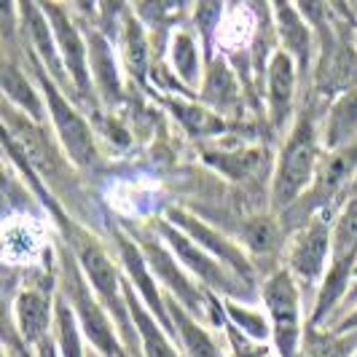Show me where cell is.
<instances>
[{
  "label": "cell",
  "mask_w": 357,
  "mask_h": 357,
  "mask_svg": "<svg viewBox=\"0 0 357 357\" xmlns=\"http://www.w3.org/2000/svg\"><path fill=\"white\" fill-rule=\"evenodd\" d=\"M3 140L17 145V151L33 167L40 183L52 191L54 199L62 202V207H68L70 213H78V204L84 202L78 169L65 156V151L56 143L52 129L30 121L11 105H3Z\"/></svg>",
  "instance_id": "6da1fadb"
},
{
  "label": "cell",
  "mask_w": 357,
  "mask_h": 357,
  "mask_svg": "<svg viewBox=\"0 0 357 357\" xmlns=\"http://www.w3.org/2000/svg\"><path fill=\"white\" fill-rule=\"evenodd\" d=\"M325 145H322L320 126L314 116L304 110L298 113L296 124L287 129L274 156V175L268 183L271 210L290 213L301 199L312 191L314 180L320 175Z\"/></svg>",
  "instance_id": "7a4b0ae2"
},
{
  "label": "cell",
  "mask_w": 357,
  "mask_h": 357,
  "mask_svg": "<svg viewBox=\"0 0 357 357\" xmlns=\"http://www.w3.org/2000/svg\"><path fill=\"white\" fill-rule=\"evenodd\" d=\"M62 231H65V239H68V250L78 261V266L84 271L89 287L94 290V296L100 298V304L105 306L107 314L113 317L124 344L126 347H137L132 314H129V306H126L124 271L119 266V258H113L105 245L86 226L75 223L70 218L62 223Z\"/></svg>",
  "instance_id": "3957f363"
},
{
  "label": "cell",
  "mask_w": 357,
  "mask_h": 357,
  "mask_svg": "<svg viewBox=\"0 0 357 357\" xmlns=\"http://www.w3.org/2000/svg\"><path fill=\"white\" fill-rule=\"evenodd\" d=\"M258 298L271 325V347L280 357H301L309 331V301L285 266L271 268L261 280Z\"/></svg>",
  "instance_id": "277c9868"
},
{
  "label": "cell",
  "mask_w": 357,
  "mask_h": 357,
  "mask_svg": "<svg viewBox=\"0 0 357 357\" xmlns=\"http://www.w3.org/2000/svg\"><path fill=\"white\" fill-rule=\"evenodd\" d=\"M68 304H70L75 320L84 331V339L100 357H129L126 355V344L116 328L113 317L107 314V309L100 304V298L94 296L89 287L84 271L78 266V261L68 250L59 258V290H56Z\"/></svg>",
  "instance_id": "5b68a950"
},
{
  "label": "cell",
  "mask_w": 357,
  "mask_h": 357,
  "mask_svg": "<svg viewBox=\"0 0 357 357\" xmlns=\"http://www.w3.org/2000/svg\"><path fill=\"white\" fill-rule=\"evenodd\" d=\"M27 62H30V70L36 75L38 86L43 91V100H46V107H49V126H52L56 143L62 145L65 156L73 161V167L78 172H91L100 164V148H97V140H94L91 124L86 121V116L75 107V100H70L65 91L54 84L30 52H27Z\"/></svg>",
  "instance_id": "8992f818"
},
{
  "label": "cell",
  "mask_w": 357,
  "mask_h": 357,
  "mask_svg": "<svg viewBox=\"0 0 357 357\" xmlns=\"http://www.w3.org/2000/svg\"><path fill=\"white\" fill-rule=\"evenodd\" d=\"M153 231L159 234L161 242L172 250V255L180 261V266L185 268L204 290L215 293L218 298H234V301H248L250 304L258 296V287L239 280L220 261H215L210 252H204L197 242H191L180 229H175L164 215L153 218Z\"/></svg>",
  "instance_id": "52a82bcc"
},
{
  "label": "cell",
  "mask_w": 357,
  "mask_h": 357,
  "mask_svg": "<svg viewBox=\"0 0 357 357\" xmlns=\"http://www.w3.org/2000/svg\"><path fill=\"white\" fill-rule=\"evenodd\" d=\"M333 218L314 215L293 231L285 245V264L282 266L293 274V280L301 285L309 309L322 285V277L333 261V236H331Z\"/></svg>",
  "instance_id": "ba28073f"
},
{
  "label": "cell",
  "mask_w": 357,
  "mask_h": 357,
  "mask_svg": "<svg viewBox=\"0 0 357 357\" xmlns=\"http://www.w3.org/2000/svg\"><path fill=\"white\" fill-rule=\"evenodd\" d=\"M43 14L52 22L54 38H56V46L62 54V62L68 68L70 75V84L75 89L78 102H97V94L91 86V73H89V46H86V36H84V27L78 24V17L73 14L65 3H40Z\"/></svg>",
  "instance_id": "9c48e42d"
},
{
  "label": "cell",
  "mask_w": 357,
  "mask_h": 357,
  "mask_svg": "<svg viewBox=\"0 0 357 357\" xmlns=\"http://www.w3.org/2000/svg\"><path fill=\"white\" fill-rule=\"evenodd\" d=\"M164 218H167L175 229H180V231L185 234L191 242H197L202 250L210 252L215 261H220L229 271H234L239 280H245V282L252 287H261V285H255V280H258V266H255V261L245 252V248H242L236 239L226 236L220 229H215L213 223L202 220L199 215H191L188 210H183V207H169V210L164 213Z\"/></svg>",
  "instance_id": "30bf717a"
},
{
  "label": "cell",
  "mask_w": 357,
  "mask_h": 357,
  "mask_svg": "<svg viewBox=\"0 0 357 357\" xmlns=\"http://www.w3.org/2000/svg\"><path fill=\"white\" fill-rule=\"evenodd\" d=\"M113 242H116L119 266L124 271V280L129 282V287H132V290L140 296V301L156 314V320L172 333V320H169V312H167V296H164V290L159 287L153 271L148 266V258H145V252L140 250L137 239L129 231H124V229H119V231L113 234Z\"/></svg>",
  "instance_id": "8fae6325"
},
{
  "label": "cell",
  "mask_w": 357,
  "mask_h": 357,
  "mask_svg": "<svg viewBox=\"0 0 357 357\" xmlns=\"http://www.w3.org/2000/svg\"><path fill=\"white\" fill-rule=\"evenodd\" d=\"M298 84H301V73L296 68V62L282 49H277L271 54L266 73H264V91H266L268 124L271 129L282 132V137L298 119V113H296Z\"/></svg>",
  "instance_id": "7c38bea8"
},
{
  "label": "cell",
  "mask_w": 357,
  "mask_h": 357,
  "mask_svg": "<svg viewBox=\"0 0 357 357\" xmlns=\"http://www.w3.org/2000/svg\"><path fill=\"white\" fill-rule=\"evenodd\" d=\"M17 14H19V22H22V30H24V38H27V43H30V54L38 59V65L46 70V75H49L70 100L78 102L75 89H73V84H70V75H68V68H65L59 46H56V38H54L52 22L43 14L40 3H19Z\"/></svg>",
  "instance_id": "4fadbf2b"
},
{
  "label": "cell",
  "mask_w": 357,
  "mask_h": 357,
  "mask_svg": "<svg viewBox=\"0 0 357 357\" xmlns=\"http://www.w3.org/2000/svg\"><path fill=\"white\" fill-rule=\"evenodd\" d=\"M271 22H274V38H277V49L296 62V68L301 73L304 81L309 73L314 70V54H317V36L312 30V24L306 22L298 6L293 3H274L268 6Z\"/></svg>",
  "instance_id": "5bb4252c"
},
{
  "label": "cell",
  "mask_w": 357,
  "mask_h": 357,
  "mask_svg": "<svg viewBox=\"0 0 357 357\" xmlns=\"http://www.w3.org/2000/svg\"><path fill=\"white\" fill-rule=\"evenodd\" d=\"M86 36V46H89V73H91V86L97 100L107 107H119L126 100L124 89V68L119 65V54L113 52L110 38L91 22L84 30Z\"/></svg>",
  "instance_id": "9a60e30c"
},
{
  "label": "cell",
  "mask_w": 357,
  "mask_h": 357,
  "mask_svg": "<svg viewBox=\"0 0 357 357\" xmlns=\"http://www.w3.org/2000/svg\"><path fill=\"white\" fill-rule=\"evenodd\" d=\"M202 161L220 178L231 180L236 185H248L258 178H268L271 183V175H274L271 151L261 143L236 145V148H207L202 151Z\"/></svg>",
  "instance_id": "2e32d148"
},
{
  "label": "cell",
  "mask_w": 357,
  "mask_h": 357,
  "mask_svg": "<svg viewBox=\"0 0 357 357\" xmlns=\"http://www.w3.org/2000/svg\"><path fill=\"white\" fill-rule=\"evenodd\" d=\"M54 306H56V293L38 285L19 287L17 298L11 304V317L17 328L19 341L33 352L38 341L49 339L54 333Z\"/></svg>",
  "instance_id": "e0dca14e"
},
{
  "label": "cell",
  "mask_w": 357,
  "mask_h": 357,
  "mask_svg": "<svg viewBox=\"0 0 357 357\" xmlns=\"http://www.w3.org/2000/svg\"><path fill=\"white\" fill-rule=\"evenodd\" d=\"M167 68L172 73V81L183 86L188 97H199V86L207 68V52L202 49V38L188 24H175L167 38Z\"/></svg>",
  "instance_id": "ac0fdd59"
},
{
  "label": "cell",
  "mask_w": 357,
  "mask_h": 357,
  "mask_svg": "<svg viewBox=\"0 0 357 357\" xmlns=\"http://www.w3.org/2000/svg\"><path fill=\"white\" fill-rule=\"evenodd\" d=\"M119 52H121V68L126 75L137 84H148V75L153 68V52H151L148 27L137 17L135 6L119 8Z\"/></svg>",
  "instance_id": "d6986e66"
},
{
  "label": "cell",
  "mask_w": 357,
  "mask_h": 357,
  "mask_svg": "<svg viewBox=\"0 0 357 357\" xmlns=\"http://www.w3.org/2000/svg\"><path fill=\"white\" fill-rule=\"evenodd\" d=\"M0 89L6 97V105H11L36 124H49V107L36 75H27L8 54L3 56V65H0Z\"/></svg>",
  "instance_id": "ffe728a7"
},
{
  "label": "cell",
  "mask_w": 357,
  "mask_h": 357,
  "mask_svg": "<svg viewBox=\"0 0 357 357\" xmlns=\"http://www.w3.org/2000/svg\"><path fill=\"white\" fill-rule=\"evenodd\" d=\"M167 312L172 320V336L185 357H229L226 347H220V341L215 339L213 328L185 312L178 301L167 298Z\"/></svg>",
  "instance_id": "44dd1931"
},
{
  "label": "cell",
  "mask_w": 357,
  "mask_h": 357,
  "mask_svg": "<svg viewBox=\"0 0 357 357\" xmlns=\"http://www.w3.org/2000/svg\"><path fill=\"white\" fill-rule=\"evenodd\" d=\"M126 306H129L132 325H135L137 349L143 352V357H180L178 347L172 344L175 336L156 320V314L140 301V296L129 287V282H126Z\"/></svg>",
  "instance_id": "7402d4cb"
},
{
  "label": "cell",
  "mask_w": 357,
  "mask_h": 357,
  "mask_svg": "<svg viewBox=\"0 0 357 357\" xmlns=\"http://www.w3.org/2000/svg\"><path fill=\"white\" fill-rule=\"evenodd\" d=\"M199 102L213 107L220 116L236 113V107H239V78H236V70L226 56L215 54L207 59L204 78H202V86H199Z\"/></svg>",
  "instance_id": "603a6c76"
},
{
  "label": "cell",
  "mask_w": 357,
  "mask_h": 357,
  "mask_svg": "<svg viewBox=\"0 0 357 357\" xmlns=\"http://www.w3.org/2000/svg\"><path fill=\"white\" fill-rule=\"evenodd\" d=\"M164 107L175 116L178 121L191 137L197 140H207V137H220L229 132V121L226 116L215 113L213 107L199 102V97H185V94H167L161 97Z\"/></svg>",
  "instance_id": "cb8c5ba5"
},
{
  "label": "cell",
  "mask_w": 357,
  "mask_h": 357,
  "mask_svg": "<svg viewBox=\"0 0 357 357\" xmlns=\"http://www.w3.org/2000/svg\"><path fill=\"white\" fill-rule=\"evenodd\" d=\"M320 135L325 153H333V151L357 143V86L347 89L336 100L328 102Z\"/></svg>",
  "instance_id": "d4e9b609"
},
{
  "label": "cell",
  "mask_w": 357,
  "mask_h": 357,
  "mask_svg": "<svg viewBox=\"0 0 357 357\" xmlns=\"http://www.w3.org/2000/svg\"><path fill=\"white\" fill-rule=\"evenodd\" d=\"M239 245L245 248V252L250 255L252 261L274 255L277 250H282L285 242V231H282V223L274 218V215H252L248 220H242L239 234H236Z\"/></svg>",
  "instance_id": "484cf974"
},
{
  "label": "cell",
  "mask_w": 357,
  "mask_h": 357,
  "mask_svg": "<svg viewBox=\"0 0 357 357\" xmlns=\"http://www.w3.org/2000/svg\"><path fill=\"white\" fill-rule=\"evenodd\" d=\"M223 312H226V325L236 328L242 336L258 341V344H271V325L264 309L248 301H234V298H220Z\"/></svg>",
  "instance_id": "4316f807"
},
{
  "label": "cell",
  "mask_w": 357,
  "mask_h": 357,
  "mask_svg": "<svg viewBox=\"0 0 357 357\" xmlns=\"http://www.w3.org/2000/svg\"><path fill=\"white\" fill-rule=\"evenodd\" d=\"M333 255H357V188H352L333 215Z\"/></svg>",
  "instance_id": "83f0119b"
},
{
  "label": "cell",
  "mask_w": 357,
  "mask_h": 357,
  "mask_svg": "<svg viewBox=\"0 0 357 357\" xmlns=\"http://www.w3.org/2000/svg\"><path fill=\"white\" fill-rule=\"evenodd\" d=\"M223 331H226V355L229 357H280L271 344H258L248 339L231 325H226Z\"/></svg>",
  "instance_id": "f1b7e54d"
},
{
  "label": "cell",
  "mask_w": 357,
  "mask_h": 357,
  "mask_svg": "<svg viewBox=\"0 0 357 357\" xmlns=\"http://www.w3.org/2000/svg\"><path fill=\"white\" fill-rule=\"evenodd\" d=\"M322 331H333V333H357V298L344 309V314L336 317V322H331Z\"/></svg>",
  "instance_id": "f546056e"
},
{
  "label": "cell",
  "mask_w": 357,
  "mask_h": 357,
  "mask_svg": "<svg viewBox=\"0 0 357 357\" xmlns=\"http://www.w3.org/2000/svg\"><path fill=\"white\" fill-rule=\"evenodd\" d=\"M30 357H62V355H59V349H56L54 336H49V339L38 341L36 347H33V355Z\"/></svg>",
  "instance_id": "4dcf8cb0"
},
{
  "label": "cell",
  "mask_w": 357,
  "mask_h": 357,
  "mask_svg": "<svg viewBox=\"0 0 357 357\" xmlns=\"http://www.w3.org/2000/svg\"><path fill=\"white\" fill-rule=\"evenodd\" d=\"M352 357H357V352H355V355H352Z\"/></svg>",
  "instance_id": "1f68e13d"
},
{
  "label": "cell",
  "mask_w": 357,
  "mask_h": 357,
  "mask_svg": "<svg viewBox=\"0 0 357 357\" xmlns=\"http://www.w3.org/2000/svg\"><path fill=\"white\" fill-rule=\"evenodd\" d=\"M355 188H357V183H355Z\"/></svg>",
  "instance_id": "d6a6232c"
}]
</instances>
